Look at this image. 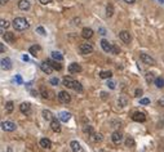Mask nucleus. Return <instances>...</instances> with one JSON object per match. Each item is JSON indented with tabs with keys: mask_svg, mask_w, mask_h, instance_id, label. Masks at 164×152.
Returning a JSON list of instances; mask_svg holds the SVG:
<instances>
[{
	"mask_svg": "<svg viewBox=\"0 0 164 152\" xmlns=\"http://www.w3.org/2000/svg\"><path fill=\"white\" fill-rule=\"evenodd\" d=\"M13 27L17 31H25L30 27V23L27 22L26 18H22V17H17V18L13 19Z\"/></svg>",
	"mask_w": 164,
	"mask_h": 152,
	"instance_id": "nucleus-1",
	"label": "nucleus"
},
{
	"mask_svg": "<svg viewBox=\"0 0 164 152\" xmlns=\"http://www.w3.org/2000/svg\"><path fill=\"white\" fill-rule=\"evenodd\" d=\"M79 50L82 54H91L93 52V45L91 43H83V44H80Z\"/></svg>",
	"mask_w": 164,
	"mask_h": 152,
	"instance_id": "nucleus-2",
	"label": "nucleus"
},
{
	"mask_svg": "<svg viewBox=\"0 0 164 152\" xmlns=\"http://www.w3.org/2000/svg\"><path fill=\"white\" fill-rule=\"evenodd\" d=\"M140 58H141V61L144 62L145 65H150V66L155 65V59L153 57H150L149 54H146V53H141V54H140Z\"/></svg>",
	"mask_w": 164,
	"mask_h": 152,
	"instance_id": "nucleus-3",
	"label": "nucleus"
},
{
	"mask_svg": "<svg viewBox=\"0 0 164 152\" xmlns=\"http://www.w3.org/2000/svg\"><path fill=\"white\" fill-rule=\"evenodd\" d=\"M1 128L5 132H14V130H16V124L12 123V121H3Z\"/></svg>",
	"mask_w": 164,
	"mask_h": 152,
	"instance_id": "nucleus-4",
	"label": "nucleus"
},
{
	"mask_svg": "<svg viewBox=\"0 0 164 152\" xmlns=\"http://www.w3.org/2000/svg\"><path fill=\"white\" fill-rule=\"evenodd\" d=\"M58 99H59V102H62V103H68L71 101V97H70V94H68L67 92L62 90V92H59L58 93Z\"/></svg>",
	"mask_w": 164,
	"mask_h": 152,
	"instance_id": "nucleus-5",
	"label": "nucleus"
},
{
	"mask_svg": "<svg viewBox=\"0 0 164 152\" xmlns=\"http://www.w3.org/2000/svg\"><path fill=\"white\" fill-rule=\"evenodd\" d=\"M40 68H41V71H43V72L48 74V75H50V74L53 72V70H54V68L50 66V65H49L47 61H45V62H43V63L40 65Z\"/></svg>",
	"mask_w": 164,
	"mask_h": 152,
	"instance_id": "nucleus-6",
	"label": "nucleus"
},
{
	"mask_svg": "<svg viewBox=\"0 0 164 152\" xmlns=\"http://www.w3.org/2000/svg\"><path fill=\"white\" fill-rule=\"evenodd\" d=\"M20 111L23 115H30L31 114V106H30V103H22L20 106Z\"/></svg>",
	"mask_w": 164,
	"mask_h": 152,
	"instance_id": "nucleus-7",
	"label": "nucleus"
},
{
	"mask_svg": "<svg viewBox=\"0 0 164 152\" xmlns=\"http://www.w3.org/2000/svg\"><path fill=\"white\" fill-rule=\"evenodd\" d=\"M132 117H133V120L138 121V123H144V121L146 120V115L144 114V112H135Z\"/></svg>",
	"mask_w": 164,
	"mask_h": 152,
	"instance_id": "nucleus-8",
	"label": "nucleus"
},
{
	"mask_svg": "<svg viewBox=\"0 0 164 152\" xmlns=\"http://www.w3.org/2000/svg\"><path fill=\"white\" fill-rule=\"evenodd\" d=\"M101 47H102V49L105 50L106 53H111V50H112V44H110L107 40H101Z\"/></svg>",
	"mask_w": 164,
	"mask_h": 152,
	"instance_id": "nucleus-9",
	"label": "nucleus"
},
{
	"mask_svg": "<svg viewBox=\"0 0 164 152\" xmlns=\"http://www.w3.org/2000/svg\"><path fill=\"white\" fill-rule=\"evenodd\" d=\"M58 119L62 121V123H67V121L71 119V114L70 112H66V111H62V112H59Z\"/></svg>",
	"mask_w": 164,
	"mask_h": 152,
	"instance_id": "nucleus-10",
	"label": "nucleus"
},
{
	"mask_svg": "<svg viewBox=\"0 0 164 152\" xmlns=\"http://www.w3.org/2000/svg\"><path fill=\"white\" fill-rule=\"evenodd\" d=\"M82 71V66L77 63H71L70 66H68V72L70 74H77Z\"/></svg>",
	"mask_w": 164,
	"mask_h": 152,
	"instance_id": "nucleus-11",
	"label": "nucleus"
},
{
	"mask_svg": "<svg viewBox=\"0 0 164 152\" xmlns=\"http://www.w3.org/2000/svg\"><path fill=\"white\" fill-rule=\"evenodd\" d=\"M1 68L5 71H8L12 68V61L9 58H3L1 59Z\"/></svg>",
	"mask_w": 164,
	"mask_h": 152,
	"instance_id": "nucleus-12",
	"label": "nucleus"
},
{
	"mask_svg": "<svg viewBox=\"0 0 164 152\" xmlns=\"http://www.w3.org/2000/svg\"><path fill=\"white\" fill-rule=\"evenodd\" d=\"M70 147H71V150H73L74 152H84V151H83V147L80 146V143L76 142V141L71 142L70 143Z\"/></svg>",
	"mask_w": 164,
	"mask_h": 152,
	"instance_id": "nucleus-13",
	"label": "nucleus"
},
{
	"mask_svg": "<svg viewBox=\"0 0 164 152\" xmlns=\"http://www.w3.org/2000/svg\"><path fill=\"white\" fill-rule=\"evenodd\" d=\"M62 81H64V85L67 88H74V84H75V80H73V77L70 76H65Z\"/></svg>",
	"mask_w": 164,
	"mask_h": 152,
	"instance_id": "nucleus-14",
	"label": "nucleus"
},
{
	"mask_svg": "<svg viewBox=\"0 0 164 152\" xmlns=\"http://www.w3.org/2000/svg\"><path fill=\"white\" fill-rule=\"evenodd\" d=\"M82 36L84 39H91L92 36H93V30L89 28V27H84L82 31Z\"/></svg>",
	"mask_w": 164,
	"mask_h": 152,
	"instance_id": "nucleus-15",
	"label": "nucleus"
},
{
	"mask_svg": "<svg viewBox=\"0 0 164 152\" xmlns=\"http://www.w3.org/2000/svg\"><path fill=\"white\" fill-rule=\"evenodd\" d=\"M18 8L21 10H29L30 9V1L29 0H20Z\"/></svg>",
	"mask_w": 164,
	"mask_h": 152,
	"instance_id": "nucleus-16",
	"label": "nucleus"
},
{
	"mask_svg": "<svg viewBox=\"0 0 164 152\" xmlns=\"http://www.w3.org/2000/svg\"><path fill=\"white\" fill-rule=\"evenodd\" d=\"M112 142L116 143V144H119L121 141H123V135H121V133H119V132H114L112 133Z\"/></svg>",
	"mask_w": 164,
	"mask_h": 152,
	"instance_id": "nucleus-17",
	"label": "nucleus"
},
{
	"mask_svg": "<svg viewBox=\"0 0 164 152\" xmlns=\"http://www.w3.org/2000/svg\"><path fill=\"white\" fill-rule=\"evenodd\" d=\"M50 128H52V130H53V132H56V133L61 132V125H59V123L56 120V119L50 121Z\"/></svg>",
	"mask_w": 164,
	"mask_h": 152,
	"instance_id": "nucleus-18",
	"label": "nucleus"
},
{
	"mask_svg": "<svg viewBox=\"0 0 164 152\" xmlns=\"http://www.w3.org/2000/svg\"><path fill=\"white\" fill-rule=\"evenodd\" d=\"M119 37H120L121 40H123L124 43H127V44L131 41V35H129V32H128V31H121L120 34H119Z\"/></svg>",
	"mask_w": 164,
	"mask_h": 152,
	"instance_id": "nucleus-19",
	"label": "nucleus"
},
{
	"mask_svg": "<svg viewBox=\"0 0 164 152\" xmlns=\"http://www.w3.org/2000/svg\"><path fill=\"white\" fill-rule=\"evenodd\" d=\"M40 49L41 48L39 45H32V47H30L29 52H30V54H31L32 57H36V56L39 54V52H40Z\"/></svg>",
	"mask_w": 164,
	"mask_h": 152,
	"instance_id": "nucleus-20",
	"label": "nucleus"
},
{
	"mask_svg": "<svg viewBox=\"0 0 164 152\" xmlns=\"http://www.w3.org/2000/svg\"><path fill=\"white\" fill-rule=\"evenodd\" d=\"M3 37H4V40L7 41V43H13L14 41V34H12V32H5V34H3Z\"/></svg>",
	"mask_w": 164,
	"mask_h": 152,
	"instance_id": "nucleus-21",
	"label": "nucleus"
},
{
	"mask_svg": "<svg viewBox=\"0 0 164 152\" xmlns=\"http://www.w3.org/2000/svg\"><path fill=\"white\" fill-rule=\"evenodd\" d=\"M40 146L43 148H50L52 147V142L48 138H43V139H40Z\"/></svg>",
	"mask_w": 164,
	"mask_h": 152,
	"instance_id": "nucleus-22",
	"label": "nucleus"
},
{
	"mask_svg": "<svg viewBox=\"0 0 164 152\" xmlns=\"http://www.w3.org/2000/svg\"><path fill=\"white\" fill-rule=\"evenodd\" d=\"M43 117L47 121H52V120H54V117H53V114L50 111H48V110H44L43 111Z\"/></svg>",
	"mask_w": 164,
	"mask_h": 152,
	"instance_id": "nucleus-23",
	"label": "nucleus"
},
{
	"mask_svg": "<svg viewBox=\"0 0 164 152\" xmlns=\"http://www.w3.org/2000/svg\"><path fill=\"white\" fill-rule=\"evenodd\" d=\"M47 62H48V63H49L53 68H54V70H57V71H61V70H62V66H61V65H58V63H57V61H52V59H47Z\"/></svg>",
	"mask_w": 164,
	"mask_h": 152,
	"instance_id": "nucleus-24",
	"label": "nucleus"
},
{
	"mask_svg": "<svg viewBox=\"0 0 164 152\" xmlns=\"http://www.w3.org/2000/svg\"><path fill=\"white\" fill-rule=\"evenodd\" d=\"M91 139L93 142H101L102 141V134H100V133H93V134H91Z\"/></svg>",
	"mask_w": 164,
	"mask_h": 152,
	"instance_id": "nucleus-25",
	"label": "nucleus"
},
{
	"mask_svg": "<svg viewBox=\"0 0 164 152\" xmlns=\"http://www.w3.org/2000/svg\"><path fill=\"white\" fill-rule=\"evenodd\" d=\"M52 58L54 59V61H58V62L64 61V56H62L61 53H58V52H52Z\"/></svg>",
	"mask_w": 164,
	"mask_h": 152,
	"instance_id": "nucleus-26",
	"label": "nucleus"
},
{
	"mask_svg": "<svg viewBox=\"0 0 164 152\" xmlns=\"http://www.w3.org/2000/svg\"><path fill=\"white\" fill-rule=\"evenodd\" d=\"M111 76H112V72H111V71H102V72L100 74V77H101V79H110Z\"/></svg>",
	"mask_w": 164,
	"mask_h": 152,
	"instance_id": "nucleus-27",
	"label": "nucleus"
},
{
	"mask_svg": "<svg viewBox=\"0 0 164 152\" xmlns=\"http://www.w3.org/2000/svg\"><path fill=\"white\" fill-rule=\"evenodd\" d=\"M154 83H155V85H156L158 88H164V79L163 77H156Z\"/></svg>",
	"mask_w": 164,
	"mask_h": 152,
	"instance_id": "nucleus-28",
	"label": "nucleus"
},
{
	"mask_svg": "<svg viewBox=\"0 0 164 152\" xmlns=\"http://www.w3.org/2000/svg\"><path fill=\"white\" fill-rule=\"evenodd\" d=\"M13 110H14V105H13V102H10V101H9V102L5 103V111H7L8 114H10V112L13 111Z\"/></svg>",
	"mask_w": 164,
	"mask_h": 152,
	"instance_id": "nucleus-29",
	"label": "nucleus"
},
{
	"mask_svg": "<svg viewBox=\"0 0 164 152\" xmlns=\"http://www.w3.org/2000/svg\"><path fill=\"white\" fill-rule=\"evenodd\" d=\"M112 14H114V8H112L111 4H109V5L106 7V16H107V17H111Z\"/></svg>",
	"mask_w": 164,
	"mask_h": 152,
	"instance_id": "nucleus-30",
	"label": "nucleus"
},
{
	"mask_svg": "<svg viewBox=\"0 0 164 152\" xmlns=\"http://www.w3.org/2000/svg\"><path fill=\"white\" fill-rule=\"evenodd\" d=\"M135 139L133 138H131V137H128V138L126 139V146L127 147H135Z\"/></svg>",
	"mask_w": 164,
	"mask_h": 152,
	"instance_id": "nucleus-31",
	"label": "nucleus"
},
{
	"mask_svg": "<svg viewBox=\"0 0 164 152\" xmlns=\"http://www.w3.org/2000/svg\"><path fill=\"white\" fill-rule=\"evenodd\" d=\"M127 103H128V101H127V98H126V97H120V98H119V101H118V105L120 106V107L127 106Z\"/></svg>",
	"mask_w": 164,
	"mask_h": 152,
	"instance_id": "nucleus-32",
	"label": "nucleus"
},
{
	"mask_svg": "<svg viewBox=\"0 0 164 152\" xmlns=\"http://www.w3.org/2000/svg\"><path fill=\"white\" fill-rule=\"evenodd\" d=\"M0 27H1V31H4V28H8L9 27V22L5 19H1L0 21Z\"/></svg>",
	"mask_w": 164,
	"mask_h": 152,
	"instance_id": "nucleus-33",
	"label": "nucleus"
},
{
	"mask_svg": "<svg viewBox=\"0 0 164 152\" xmlns=\"http://www.w3.org/2000/svg\"><path fill=\"white\" fill-rule=\"evenodd\" d=\"M73 89H75V92H79V93H82V92H83L82 84H80V83H77V81H75V84H74V88Z\"/></svg>",
	"mask_w": 164,
	"mask_h": 152,
	"instance_id": "nucleus-34",
	"label": "nucleus"
},
{
	"mask_svg": "<svg viewBox=\"0 0 164 152\" xmlns=\"http://www.w3.org/2000/svg\"><path fill=\"white\" fill-rule=\"evenodd\" d=\"M40 93H41V97L45 98V99H47V98H50L49 95H48V94H49V92L45 88H41V89H40Z\"/></svg>",
	"mask_w": 164,
	"mask_h": 152,
	"instance_id": "nucleus-35",
	"label": "nucleus"
},
{
	"mask_svg": "<svg viewBox=\"0 0 164 152\" xmlns=\"http://www.w3.org/2000/svg\"><path fill=\"white\" fill-rule=\"evenodd\" d=\"M84 133H87V134H89V135H91V134H93L94 133V130H93V128L92 126H89V125H87V126H84Z\"/></svg>",
	"mask_w": 164,
	"mask_h": 152,
	"instance_id": "nucleus-36",
	"label": "nucleus"
},
{
	"mask_svg": "<svg viewBox=\"0 0 164 152\" xmlns=\"http://www.w3.org/2000/svg\"><path fill=\"white\" fill-rule=\"evenodd\" d=\"M146 81H147V83L155 81V79H154V74H151V72H147V74H146Z\"/></svg>",
	"mask_w": 164,
	"mask_h": 152,
	"instance_id": "nucleus-37",
	"label": "nucleus"
},
{
	"mask_svg": "<svg viewBox=\"0 0 164 152\" xmlns=\"http://www.w3.org/2000/svg\"><path fill=\"white\" fill-rule=\"evenodd\" d=\"M36 32H38V34H40V35H43V36L45 35V30H44L43 27H41V26H39V27H36Z\"/></svg>",
	"mask_w": 164,
	"mask_h": 152,
	"instance_id": "nucleus-38",
	"label": "nucleus"
},
{
	"mask_svg": "<svg viewBox=\"0 0 164 152\" xmlns=\"http://www.w3.org/2000/svg\"><path fill=\"white\" fill-rule=\"evenodd\" d=\"M119 52H120V49H119L116 45H112V50H111L112 54H119Z\"/></svg>",
	"mask_w": 164,
	"mask_h": 152,
	"instance_id": "nucleus-39",
	"label": "nucleus"
},
{
	"mask_svg": "<svg viewBox=\"0 0 164 152\" xmlns=\"http://www.w3.org/2000/svg\"><path fill=\"white\" fill-rule=\"evenodd\" d=\"M140 103H141V105H149V103H150V99H147V98H141V99H140Z\"/></svg>",
	"mask_w": 164,
	"mask_h": 152,
	"instance_id": "nucleus-40",
	"label": "nucleus"
},
{
	"mask_svg": "<svg viewBox=\"0 0 164 152\" xmlns=\"http://www.w3.org/2000/svg\"><path fill=\"white\" fill-rule=\"evenodd\" d=\"M58 83H59V80L57 77H52V79H50V84L52 85H58Z\"/></svg>",
	"mask_w": 164,
	"mask_h": 152,
	"instance_id": "nucleus-41",
	"label": "nucleus"
},
{
	"mask_svg": "<svg viewBox=\"0 0 164 152\" xmlns=\"http://www.w3.org/2000/svg\"><path fill=\"white\" fill-rule=\"evenodd\" d=\"M142 93H144V92H142V89H136V92H135L136 97H141Z\"/></svg>",
	"mask_w": 164,
	"mask_h": 152,
	"instance_id": "nucleus-42",
	"label": "nucleus"
},
{
	"mask_svg": "<svg viewBox=\"0 0 164 152\" xmlns=\"http://www.w3.org/2000/svg\"><path fill=\"white\" fill-rule=\"evenodd\" d=\"M16 81H17V84H22V77H21L20 75H16Z\"/></svg>",
	"mask_w": 164,
	"mask_h": 152,
	"instance_id": "nucleus-43",
	"label": "nucleus"
},
{
	"mask_svg": "<svg viewBox=\"0 0 164 152\" xmlns=\"http://www.w3.org/2000/svg\"><path fill=\"white\" fill-rule=\"evenodd\" d=\"M158 106H162V107H164V97H162L159 101H158Z\"/></svg>",
	"mask_w": 164,
	"mask_h": 152,
	"instance_id": "nucleus-44",
	"label": "nucleus"
},
{
	"mask_svg": "<svg viewBox=\"0 0 164 152\" xmlns=\"http://www.w3.org/2000/svg\"><path fill=\"white\" fill-rule=\"evenodd\" d=\"M107 85H109L110 89H115V83L114 81H109L107 83Z\"/></svg>",
	"mask_w": 164,
	"mask_h": 152,
	"instance_id": "nucleus-45",
	"label": "nucleus"
},
{
	"mask_svg": "<svg viewBox=\"0 0 164 152\" xmlns=\"http://www.w3.org/2000/svg\"><path fill=\"white\" fill-rule=\"evenodd\" d=\"M39 1L43 5H47V4H49V3H52V0H39Z\"/></svg>",
	"mask_w": 164,
	"mask_h": 152,
	"instance_id": "nucleus-46",
	"label": "nucleus"
},
{
	"mask_svg": "<svg viewBox=\"0 0 164 152\" xmlns=\"http://www.w3.org/2000/svg\"><path fill=\"white\" fill-rule=\"evenodd\" d=\"M98 32H100L101 35H106V31H105V28H102V27H100V28H98Z\"/></svg>",
	"mask_w": 164,
	"mask_h": 152,
	"instance_id": "nucleus-47",
	"label": "nucleus"
},
{
	"mask_svg": "<svg viewBox=\"0 0 164 152\" xmlns=\"http://www.w3.org/2000/svg\"><path fill=\"white\" fill-rule=\"evenodd\" d=\"M126 3H128V4H133V3L136 1V0H124Z\"/></svg>",
	"mask_w": 164,
	"mask_h": 152,
	"instance_id": "nucleus-48",
	"label": "nucleus"
},
{
	"mask_svg": "<svg viewBox=\"0 0 164 152\" xmlns=\"http://www.w3.org/2000/svg\"><path fill=\"white\" fill-rule=\"evenodd\" d=\"M0 50H1V53H4V50H5V48H4L3 44H0Z\"/></svg>",
	"mask_w": 164,
	"mask_h": 152,
	"instance_id": "nucleus-49",
	"label": "nucleus"
},
{
	"mask_svg": "<svg viewBox=\"0 0 164 152\" xmlns=\"http://www.w3.org/2000/svg\"><path fill=\"white\" fill-rule=\"evenodd\" d=\"M7 3H8V0H0V4H1V5L7 4Z\"/></svg>",
	"mask_w": 164,
	"mask_h": 152,
	"instance_id": "nucleus-50",
	"label": "nucleus"
},
{
	"mask_svg": "<svg viewBox=\"0 0 164 152\" xmlns=\"http://www.w3.org/2000/svg\"><path fill=\"white\" fill-rule=\"evenodd\" d=\"M22 58H23V61H26V62H27V61H29V57H27V56H23V57H22Z\"/></svg>",
	"mask_w": 164,
	"mask_h": 152,
	"instance_id": "nucleus-51",
	"label": "nucleus"
},
{
	"mask_svg": "<svg viewBox=\"0 0 164 152\" xmlns=\"http://www.w3.org/2000/svg\"><path fill=\"white\" fill-rule=\"evenodd\" d=\"M101 95H102V98H103V99H105V98H106V93H103V92H102V93H101Z\"/></svg>",
	"mask_w": 164,
	"mask_h": 152,
	"instance_id": "nucleus-52",
	"label": "nucleus"
},
{
	"mask_svg": "<svg viewBox=\"0 0 164 152\" xmlns=\"http://www.w3.org/2000/svg\"><path fill=\"white\" fill-rule=\"evenodd\" d=\"M159 3L160 4H164V0H159Z\"/></svg>",
	"mask_w": 164,
	"mask_h": 152,
	"instance_id": "nucleus-53",
	"label": "nucleus"
}]
</instances>
